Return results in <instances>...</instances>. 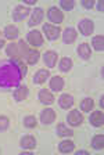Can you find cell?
Returning a JSON list of instances; mask_svg holds the SVG:
<instances>
[{
	"label": "cell",
	"mask_w": 104,
	"mask_h": 155,
	"mask_svg": "<svg viewBox=\"0 0 104 155\" xmlns=\"http://www.w3.org/2000/svg\"><path fill=\"white\" fill-rule=\"evenodd\" d=\"M24 126L28 129H33L36 126V118L33 115H28L24 118Z\"/></svg>",
	"instance_id": "obj_30"
},
{
	"label": "cell",
	"mask_w": 104,
	"mask_h": 155,
	"mask_svg": "<svg viewBox=\"0 0 104 155\" xmlns=\"http://www.w3.org/2000/svg\"><path fill=\"white\" fill-rule=\"evenodd\" d=\"M57 134L61 136V137H71V136L74 134V132H72L71 129H68L65 125L60 123V125L57 126Z\"/></svg>",
	"instance_id": "obj_29"
},
{
	"label": "cell",
	"mask_w": 104,
	"mask_h": 155,
	"mask_svg": "<svg viewBox=\"0 0 104 155\" xmlns=\"http://www.w3.org/2000/svg\"><path fill=\"white\" fill-rule=\"evenodd\" d=\"M75 3L72 2V0H61L60 2V7H61L62 10H65V11H71L72 8H74Z\"/></svg>",
	"instance_id": "obj_31"
},
{
	"label": "cell",
	"mask_w": 104,
	"mask_h": 155,
	"mask_svg": "<svg viewBox=\"0 0 104 155\" xmlns=\"http://www.w3.org/2000/svg\"><path fill=\"white\" fill-rule=\"evenodd\" d=\"M17 45H18V50H20V60H26V57H28V54H29L31 48L25 45L24 40H20Z\"/></svg>",
	"instance_id": "obj_25"
},
{
	"label": "cell",
	"mask_w": 104,
	"mask_h": 155,
	"mask_svg": "<svg viewBox=\"0 0 104 155\" xmlns=\"http://www.w3.org/2000/svg\"><path fill=\"white\" fill-rule=\"evenodd\" d=\"M49 76H50V74H49L47 69H39V71L33 75L32 81H33V83L35 84H42V83H45V82L47 81V78Z\"/></svg>",
	"instance_id": "obj_13"
},
{
	"label": "cell",
	"mask_w": 104,
	"mask_h": 155,
	"mask_svg": "<svg viewBox=\"0 0 104 155\" xmlns=\"http://www.w3.org/2000/svg\"><path fill=\"white\" fill-rule=\"evenodd\" d=\"M7 55H10L11 60H20V50H18V45L17 43H10L6 47Z\"/></svg>",
	"instance_id": "obj_18"
},
{
	"label": "cell",
	"mask_w": 104,
	"mask_h": 155,
	"mask_svg": "<svg viewBox=\"0 0 104 155\" xmlns=\"http://www.w3.org/2000/svg\"><path fill=\"white\" fill-rule=\"evenodd\" d=\"M26 97H28V87L25 84L17 87V90L14 91V98L17 101H24V100H26Z\"/></svg>",
	"instance_id": "obj_20"
},
{
	"label": "cell",
	"mask_w": 104,
	"mask_h": 155,
	"mask_svg": "<svg viewBox=\"0 0 104 155\" xmlns=\"http://www.w3.org/2000/svg\"><path fill=\"white\" fill-rule=\"evenodd\" d=\"M78 28H79V32H81L83 36H89V35H92L93 31H94V24H93L92 19L85 18V19H82L81 22H79Z\"/></svg>",
	"instance_id": "obj_5"
},
{
	"label": "cell",
	"mask_w": 104,
	"mask_h": 155,
	"mask_svg": "<svg viewBox=\"0 0 104 155\" xmlns=\"http://www.w3.org/2000/svg\"><path fill=\"white\" fill-rule=\"evenodd\" d=\"M8 126H10V120H8V118L4 116V115H0V132L7 130L8 129Z\"/></svg>",
	"instance_id": "obj_32"
},
{
	"label": "cell",
	"mask_w": 104,
	"mask_h": 155,
	"mask_svg": "<svg viewBox=\"0 0 104 155\" xmlns=\"http://www.w3.org/2000/svg\"><path fill=\"white\" fill-rule=\"evenodd\" d=\"M76 36H78V33L74 28H65L64 33H62V40H64V43H74Z\"/></svg>",
	"instance_id": "obj_16"
},
{
	"label": "cell",
	"mask_w": 104,
	"mask_h": 155,
	"mask_svg": "<svg viewBox=\"0 0 104 155\" xmlns=\"http://www.w3.org/2000/svg\"><path fill=\"white\" fill-rule=\"evenodd\" d=\"M39 51L38 50H33V48H31L29 50V54H28V57H26V64H29V65H33L38 62V60H39Z\"/></svg>",
	"instance_id": "obj_28"
},
{
	"label": "cell",
	"mask_w": 104,
	"mask_h": 155,
	"mask_svg": "<svg viewBox=\"0 0 104 155\" xmlns=\"http://www.w3.org/2000/svg\"><path fill=\"white\" fill-rule=\"evenodd\" d=\"M29 13H31V10L28 8V7L17 6L13 11V19L14 21H22L24 18H26V17L29 15Z\"/></svg>",
	"instance_id": "obj_8"
},
{
	"label": "cell",
	"mask_w": 104,
	"mask_h": 155,
	"mask_svg": "<svg viewBox=\"0 0 104 155\" xmlns=\"http://www.w3.org/2000/svg\"><path fill=\"white\" fill-rule=\"evenodd\" d=\"M36 3V0H26L25 4H35Z\"/></svg>",
	"instance_id": "obj_36"
},
{
	"label": "cell",
	"mask_w": 104,
	"mask_h": 155,
	"mask_svg": "<svg viewBox=\"0 0 104 155\" xmlns=\"http://www.w3.org/2000/svg\"><path fill=\"white\" fill-rule=\"evenodd\" d=\"M97 8H99V11H103V2H99L97 3Z\"/></svg>",
	"instance_id": "obj_35"
},
{
	"label": "cell",
	"mask_w": 104,
	"mask_h": 155,
	"mask_svg": "<svg viewBox=\"0 0 104 155\" xmlns=\"http://www.w3.org/2000/svg\"><path fill=\"white\" fill-rule=\"evenodd\" d=\"M94 107V101L93 98L88 97V98H83L81 103V111H85V112H90Z\"/></svg>",
	"instance_id": "obj_26"
},
{
	"label": "cell",
	"mask_w": 104,
	"mask_h": 155,
	"mask_svg": "<svg viewBox=\"0 0 104 155\" xmlns=\"http://www.w3.org/2000/svg\"><path fill=\"white\" fill-rule=\"evenodd\" d=\"M92 46L96 51H103L104 50V38L103 35H99V36H94L92 39Z\"/></svg>",
	"instance_id": "obj_23"
},
{
	"label": "cell",
	"mask_w": 104,
	"mask_h": 155,
	"mask_svg": "<svg viewBox=\"0 0 104 155\" xmlns=\"http://www.w3.org/2000/svg\"><path fill=\"white\" fill-rule=\"evenodd\" d=\"M55 111L52 110V108H46V110H43L42 112H40V122L43 123V125H50V123H53L55 120Z\"/></svg>",
	"instance_id": "obj_7"
},
{
	"label": "cell",
	"mask_w": 104,
	"mask_h": 155,
	"mask_svg": "<svg viewBox=\"0 0 104 155\" xmlns=\"http://www.w3.org/2000/svg\"><path fill=\"white\" fill-rule=\"evenodd\" d=\"M57 60H59V54L54 51H46L43 54V62L49 68H54L57 64Z\"/></svg>",
	"instance_id": "obj_11"
},
{
	"label": "cell",
	"mask_w": 104,
	"mask_h": 155,
	"mask_svg": "<svg viewBox=\"0 0 104 155\" xmlns=\"http://www.w3.org/2000/svg\"><path fill=\"white\" fill-rule=\"evenodd\" d=\"M90 123L94 126V127H101L104 125V115L103 111H93L90 114V118H89Z\"/></svg>",
	"instance_id": "obj_10"
},
{
	"label": "cell",
	"mask_w": 104,
	"mask_h": 155,
	"mask_svg": "<svg viewBox=\"0 0 104 155\" xmlns=\"http://www.w3.org/2000/svg\"><path fill=\"white\" fill-rule=\"evenodd\" d=\"M47 18L50 19V22H54V24H61L64 21V14L62 11L59 8V7H50L49 11H47Z\"/></svg>",
	"instance_id": "obj_2"
},
{
	"label": "cell",
	"mask_w": 104,
	"mask_h": 155,
	"mask_svg": "<svg viewBox=\"0 0 104 155\" xmlns=\"http://www.w3.org/2000/svg\"><path fill=\"white\" fill-rule=\"evenodd\" d=\"M59 104L62 110H68V108H71L74 105V98L69 94H61L59 98Z\"/></svg>",
	"instance_id": "obj_15"
},
{
	"label": "cell",
	"mask_w": 104,
	"mask_h": 155,
	"mask_svg": "<svg viewBox=\"0 0 104 155\" xmlns=\"http://www.w3.org/2000/svg\"><path fill=\"white\" fill-rule=\"evenodd\" d=\"M67 122L71 126H79L83 122V116H82V114L79 112L78 110H72V111H69V114L67 115Z\"/></svg>",
	"instance_id": "obj_6"
},
{
	"label": "cell",
	"mask_w": 104,
	"mask_h": 155,
	"mask_svg": "<svg viewBox=\"0 0 104 155\" xmlns=\"http://www.w3.org/2000/svg\"><path fill=\"white\" fill-rule=\"evenodd\" d=\"M2 33H3V32H0V48H2L4 45H6V42H4V38L2 36Z\"/></svg>",
	"instance_id": "obj_34"
},
{
	"label": "cell",
	"mask_w": 104,
	"mask_h": 155,
	"mask_svg": "<svg viewBox=\"0 0 104 155\" xmlns=\"http://www.w3.org/2000/svg\"><path fill=\"white\" fill-rule=\"evenodd\" d=\"M26 40L31 46L33 47H40L43 45V36L39 31H31L28 35H26Z\"/></svg>",
	"instance_id": "obj_4"
},
{
	"label": "cell",
	"mask_w": 104,
	"mask_h": 155,
	"mask_svg": "<svg viewBox=\"0 0 104 155\" xmlns=\"http://www.w3.org/2000/svg\"><path fill=\"white\" fill-rule=\"evenodd\" d=\"M22 76L17 60L0 61V89H11L18 87Z\"/></svg>",
	"instance_id": "obj_1"
},
{
	"label": "cell",
	"mask_w": 104,
	"mask_h": 155,
	"mask_svg": "<svg viewBox=\"0 0 104 155\" xmlns=\"http://www.w3.org/2000/svg\"><path fill=\"white\" fill-rule=\"evenodd\" d=\"M75 148V144L71 141V140H62L59 144V150L62 154H68V152H72Z\"/></svg>",
	"instance_id": "obj_22"
},
{
	"label": "cell",
	"mask_w": 104,
	"mask_h": 155,
	"mask_svg": "<svg viewBox=\"0 0 104 155\" xmlns=\"http://www.w3.org/2000/svg\"><path fill=\"white\" fill-rule=\"evenodd\" d=\"M39 100H40V103L45 104V105H50V104L54 103V97H53V94L50 93L49 90L42 89V90L39 91Z\"/></svg>",
	"instance_id": "obj_14"
},
{
	"label": "cell",
	"mask_w": 104,
	"mask_h": 155,
	"mask_svg": "<svg viewBox=\"0 0 104 155\" xmlns=\"http://www.w3.org/2000/svg\"><path fill=\"white\" fill-rule=\"evenodd\" d=\"M71 67H72V60L71 58H68V57L61 58V61H60V64H59L60 71L61 72H68L69 69H71Z\"/></svg>",
	"instance_id": "obj_27"
},
{
	"label": "cell",
	"mask_w": 104,
	"mask_h": 155,
	"mask_svg": "<svg viewBox=\"0 0 104 155\" xmlns=\"http://www.w3.org/2000/svg\"><path fill=\"white\" fill-rule=\"evenodd\" d=\"M43 15H45V11H43L40 7H36V8H33L32 14H31V19H29V22H28V25L33 26V25H38V24H40V22H42V19H43Z\"/></svg>",
	"instance_id": "obj_9"
},
{
	"label": "cell",
	"mask_w": 104,
	"mask_h": 155,
	"mask_svg": "<svg viewBox=\"0 0 104 155\" xmlns=\"http://www.w3.org/2000/svg\"><path fill=\"white\" fill-rule=\"evenodd\" d=\"M82 6H83L85 8H92V7L94 6V2L93 0H83V2H82Z\"/></svg>",
	"instance_id": "obj_33"
},
{
	"label": "cell",
	"mask_w": 104,
	"mask_h": 155,
	"mask_svg": "<svg viewBox=\"0 0 104 155\" xmlns=\"http://www.w3.org/2000/svg\"><path fill=\"white\" fill-rule=\"evenodd\" d=\"M78 54L81 58L83 60H89L92 55V50H90V46L88 43H82V45L78 46Z\"/></svg>",
	"instance_id": "obj_19"
},
{
	"label": "cell",
	"mask_w": 104,
	"mask_h": 155,
	"mask_svg": "<svg viewBox=\"0 0 104 155\" xmlns=\"http://www.w3.org/2000/svg\"><path fill=\"white\" fill-rule=\"evenodd\" d=\"M92 147H93L94 150H103L104 147V136L103 134H96L92 139Z\"/></svg>",
	"instance_id": "obj_24"
},
{
	"label": "cell",
	"mask_w": 104,
	"mask_h": 155,
	"mask_svg": "<svg viewBox=\"0 0 104 155\" xmlns=\"http://www.w3.org/2000/svg\"><path fill=\"white\" fill-rule=\"evenodd\" d=\"M103 98H104V97L101 96V98H100V107H101V108H103Z\"/></svg>",
	"instance_id": "obj_38"
},
{
	"label": "cell",
	"mask_w": 104,
	"mask_h": 155,
	"mask_svg": "<svg viewBox=\"0 0 104 155\" xmlns=\"http://www.w3.org/2000/svg\"><path fill=\"white\" fill-rule=\"evenodd\" d=\"M78 154H88V151H85V150H79V151H76V155Z\"/></svg>",
	"instance_id": "obj_37"
},
{
	"label": "cell",
	"mask_w": 104,
	"mask_h": 155,
	"mask_svg": "<svg viewBox=\"0 0 104 155\" xmlns=\"http://www.w3.org/2000/svg\"><path fill=\"white\" fill-rule=\"evenodd\" d=\"M62 87H64V81L61 76H53L50 79V89L53 91H60L62 90Z\"/></svg>",
	"instance_id": "obj_21"
},
{
	"label": "cell",
	"mask_w": 104,
	"mask_h": 155,
	"mask_svg": "<svg viewBox=\"0 0 104 155\" xmlns=\"http://www.w3.org/2000/svg\"><path fill=\"white\" fill-rule=\"evenodd\" d=\"M21 148L22 150H33L36 147V139L33 136H24L21 139Z\"/></svg>",
	"instance_id": "obj_12"
},
{
	"label": "cell",
	"mask_w": 104,
	"mask_h": 155,
	"mask_svg": "<svg viewBox=\"0 0 104 155\" xmlns=\"http://www.w3.org/2000/svg\"><path fill=\"white\" fill-rule=\"evenodd\" d=\"M3 33H4V38L6 39H8V40H14V39L18 38V33L20 32H18V28H17V26L7 25L6 28H4Z\"/></svg>",
	"instance_id": "obj_17"
},
{
	"label": "cell",
	"mask_w": 104,
	"mask_h": 155,
	"mask_svg": "<svg viewBox=\"0 0 104 155\" xmlns=\"http://www.w3.org/2000/svg\"><path fill=\"white\" fill-rule=\"evenodd\" d=\"M43 31H45V35L49 40H55L61 35V29L55 25H50V24H45L43 25Z\"/></svg>",
	"instance_id": "obj_3"
}]
</instances>
